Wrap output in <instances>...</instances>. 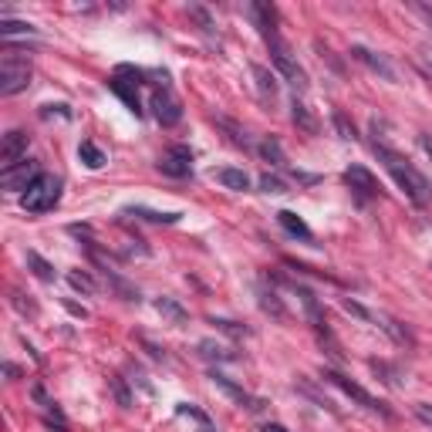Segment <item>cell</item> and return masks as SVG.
Here are the masks:
<instances>
[{
	"instance_id": "1",
	"label": "cell",
	"mask_w": 432,
	"mask_h": 432,
	"mask_svg": "<svg viewBox=\"0 0 432 432\" xmlns=\"http://www.w3.org/2000/svg\"><path fill=\"white\" fill-rule=\"evenodd\" d=\"M371 149H375V155L381 159V165L389 169V176H392L395 182L402 186V190H406V196L412 200V203H416V206H429V200H432L429 179L422 176V173L412 163H408L406 155H398L395 149H389L385 142H375Z\"/></svg>"
},
{
	"instance_id": "2",
	"label": "cell",
	"mask_w": 432,
	"mask_h": 432,
	"mask_svg": "<svg viewBox=\"0 0 432 432\" xmlns=\"http://www.w3.org/2000/svg\"><path fill=\"white\" fill-rule=\"evenodd\" d=\"M58 200H61V179L51 176V173H41L21 196V206L27 213H48V210L58 206Z\"/></svg>"
},
{
	"instance_id": "3",
	"label": "cell",
	"mask_w": 432,
	"mask_h": 432,
	"mask_svg": "<svg viewBox=\"0 0 432 432\" xmlns=\"http://www.w3.org/2000/svg\"><path fill=\"white\" fill-rule=\"evenodd\" d=\"M321 379H324V381H331L334 389H341V392L348 395V398H355L358 406H365V408H369V412H379V416H385V419L392 416V412L385 408V402H379L375 395H371V392H365V389H361L358 381H351V379H348V375H341V371L324 369V371H321Z\"/></svg>"
},
{
	"instance_id": "4",
	"label": "cell",
	"mask_w": 432,
	"mask_h": 432,
	"mask_svg": "<svg viewBox=\"0 0 432 432\" xmlns=\"http://www.w3.org/2000/svg\"><path fill=\"white\" fill-rule=\"evenodd\" d=\"M31 85V68L27 61H17L11 54H4V64H0V95H17Z\"/></svg>"
},
{
	"instance_id": "5",
	"label": "cell",
	"mask_w": 432,
	"mask_h": 432,
	"mask_svg": "<svg viewBox=\"0 0 432 432\" xmlns=\"http://www.w3.org/2000/svg\"><path fill=\"white\" fill-rule=\"evenodd\" d=\"M38 176H41V169H38L34 159H24V163L11 165V169H0V182H4V190H7V192H21V196H24L27 186H31Z\"/></svg>"
},
{
	"instance_id": "6",
	"label": "cell",
	"mask_w": 432,
	"mask_h": 432,
	"mask_svg": "<svg viewBox=\"0 0 432 432\" xmlns=\"http://www.w3.org/2000/svg\"><path fill=\"white\" fill-rule=\"evenodd\" d=\"M149 105H153V115H155V122L165 128H173L182 118V105H179V98L173 95L169 88L163 91H153V98H149Z\"/></svg>"
},
{
	"instance_id": "7",
	"label": "cell",
	"mask_w": 432,
	"mask_h": 432,
	"mask_svg": "<svg viewBox=\"0 0 432 432\" xmlns=\"http://www.w3.org/2000/svg\"><path fill=\"white\" fill-rule=\"evenodd\" d=\"M344 182L351 186V192H355L361 203H369V200H375V196L381 192L379 179L371 176L365 165H348V169H344Z\"/></svg>"
},
{
	"instance_id": "8",
	"label": "cell",
	"mask_w": 432,
	"mask_h": 432,
	"mask_svg": "<svg viewBox=\"0 0 432 432\" xmlns=\"http://www.w3.org/2000/svg\"><path fill=\"white\" fill-rule=\"evenodd\" d=\"M270 61H274V68H277L280 75H284L287 81H291L294 88H307V75H304V68H301V64L294 61L291 54H287L284 48H280V41H270Z\"/></svg>"
},
{
	"instance_id": "9",
	"label": "cell",
	"mask_w": 432,
	"mask_h": 432,
	"mask_svg": "<svg viewBox=\"0 0 432 432\" xmlns=\"http://www.w3.org/2000/svg\"><path fill=\"white\" fill-rule=\"evenodd\" d=\"M159 169H163L165 176H173V179L190 176V173H192V153H190V145H173V149H169V153L159 159Z\"/></svg>"
},
{
	"instance_id": "10",
	"label": "cell",
	"mask_w": 432,
	"mask_h": 432,
	"mask_svg": "<svg viewBox=\"0 0 432 432\" xmlns=\"http://www.w3.org/2000/svg\"><path fill=\"white\" fill-rule=\"evenodd\" d=\"M210 379H213V385H216V389H223V392H227L230 398H233V402H237V406H240V408H247V412H260V408H264V402H260L257 395H250V392H247V389H240L237 381H230L227 375H223V371H213Z\"/></svg>"
},
{
	"instance_id": "11",
	"label": "cell",
	"mask_w": 432,
	"mask_h": 432,
	"mask_svg": "<svg viewBox=\"0 0 432 432\" xmlns=\"http://www.w3.org/2000/svg\"><path fill=\"white\" fill-rule=\"evenodd\" d=\"M24 159H27V132L14 128V132L4 135V145H0V165L11 169V165L24 163Z\"/></svg>"
},
{
	"instance_id": "12",
	"label": "cell",
	"mask_w": 432,
	"mask_h": 432,
	"mask_svg": "<svg viewBox=\"0 0 432 432\" xmlns=\"http://www.w3.org/2000/svg\"><path fill=\"white\" fill-rule=\"evenodd\" d=\"M351 58L361 61L369 71H375L379 78H385V81H395V68L389 64L385 54H375V51H369V48H361V44H355V48H351Z\"/></svg>"
},
{
	"instance_id": "13",
	"label": "cell",
	"mask_w": 432,
	"mask_h": 432,
	"mask_svg": "<svg viewBox=\"0 0 432 432\" xmlns=\"http://www.w3.org/2000/svg\"><path fill=\"white\" fill-rule=\"evenodd\" d=\"M250 17H254V24H257V31L267 38V44L270 41H277V11L270 7V4H250Z\"/></svg>"
},
{
	"instance_id": "14",
	"label": "cell",
	"mask_w": 432,
	"mask_h": 432,
	"mask_svg": "<svg viewBox=\"0 0 432 432\" xmlns=\"http://www.w3.org/2000/svg\"><path fill=\"white\" fill-rule=\"evenodd\" d=\"M297 297H301V304H304V314H307V321H311V328L328 338V334H331V331H328V318H324V307L318 304V297L307 291V287H297Z\"/></svg>"
},
{
	"instance_id": "15",
	"label": "cell",
	"mask_w": 432,
	"mask_h": 432,
	"mask_svg": "<svg viewBox=\"0 0 432 432\" xmlns=\"http://www.w3.org/2000/svg\"><path fill=\"white\" fill-rule=\"evenodd\" d=\"M277 223H280L284 230H287L291 237H297V240H304V243L314 240V233H311V227H307V223H304V220H301L297 213H291V210H280V213H277Z\"/></svg>"
},
{
	"instance_id": "16",
	"label": "cell",
	"mask_w": 432,
	"mask_h": 432,
	"mask_svg": "<svg viewBox=\"0 0 432 432\" xmlns=\"http://www.w3.org/2000/svg\"><path fill=\"white\" fill-rule=\"evenodd\" d=\"M250 71H254V81H257L260 98H264V102H274V98H277V75H274L270 68H264V64H254Z\"/></svg>"
},
{
	"instance_id": "17",
	"label": "cell",
	"mask_w": 432,
	"mask_h": 432,
	"mask_svg": "<svg viewBox=\"0 0 432 432\" xmlns=\"http://www.w3.org/2000/svg\"><path fill=\"white\" fill-rule=\"evenodd\" d=\"M291 118H294V125L301 128V132H307V135H318L321 132V122L314 118V112L304 102H297V98L291 102Z\"/></svg>"
},
{
	"instance_id": "18",
	"label": "cell",
	"mask_w": 432,
	"mask_h": 432,
	"mask_svg": "<svg viewBox=\"0 0 432 432\" xmlns=\"http://www.w3.org/2000/svg\"><path fill=\"white\" fill-rule=\"evenodd\" d=\"M257 301H260V307L267 311L270 318H277V321L287 318V307H284V301L277 297V291H270L267 284H257Z\"/></svg>"
},
{
	"instance_id": "19",
	"label": "cell",
	"mask_w": 432,
	"mask_h": 432,
	"mask_svg": "<svg viewBox=\"0 0 432 432\" xmlns=\"http://www.w3.org/2000/svg\"><path fill=\"white\" fill-rule=\"evenodd\" d=\"M213 176H216V182H220V186H227V190H233V192H243L247 186H250V176H247L243 169H233V165H227V169H216Z\"/></svg>"
},
{
	"instance_id": "20",
	"label": "cell",
	"mask_w": 432,
	"mask_h": 432,
	"mask_svg": "<svg viewBox=\"0 0 432 432\" xmlns=\"http://www.w3.org/2000/svg\"><path fill=\"white\" fill-rule=\"evenodd\" d=\"M108 88H112L115 95H118V98H122V102H125L135 115L142 112V105H139V91H135V81H122V78L115 75L112 81H108Z\"/></svg>"
},
{
	"instance_id": "21",
	"label": "cell",
	"mask_w": 432,
	"mask_h": 432,
	"mask_svg": "<svg viewBox=\"0 0 432 432\" xmlns=\"http://www.w3.org/2000/svg\"><path fill=\"white\" fill-rule=\"evenodd\" d=\"M375 324H379V328L385 331V334H389L395 344H412V334H408V331L402 328L395 318H389V314H375Z\"/></svg>"
},
{
	"instance_id": "22",
	"label": "cell",
	"mask_w": 432,
	"mask_h": 432,
	"mask_svg": "<svg viewBox=\"0 0 432 432\" xmlns=\"http://www.w3.org/2000/svg\"><path fill=\"white\" fill-rule=\"evenodd\" d=\"M155 311L163 314V318H169L173 324H186V307L179 304V301H173V297H155Z\"/></svg>"
},
{
	"instance_id": "23",
	"label": "cell",
	"mask_w": 432,
	"mask_h": 432,
	"mask_svg": "<svg viewBox=\"0 0 432 432\" xmlns=\"http://www.w3.org/2000/svg\"><path fill=\"white\" fill-rule=\"evenodd\" d=\"M27 267L34 270V277L44 280V284H51L54 277H58V270H54V264H48L41 254H34V250H27Z\"/></svg>"
},
{
	"instance_id": "24",
	"label": "cell",
	"mask_w": 432,
	"mask_h": 432,
	"mask_svg": "<svg viewBox=\"0 0 432 432\" xmlns=\"http://www.w3.org/2000/svg\"><path fill=\"white\" fill-rule=\"evenodd\" d=\"M196 351H200V358H206V361H237V355H233L230 348H223V344H216V341H200Z\"/></svg>"
},
{
	"instance_id": "25",
	"label": "cell",
	"mask_w": 432,
	"mask_h": 432,
	"mask_svg": "<svg viewBox=\"0 0 432 432\" xmlns=\"http://www.w3.org/2000/svg\"><path fill=\"white\" fill-rule=\"evenodd\" d=\"M78 155H81V163L88 165V169H102V165L108 163V159H105V153L91 139H85L81 145H78Z\"/></svg>"
},
{
	"instance_id": "26",
	"label": "cell",
	"mask_w": 432,
	"mask_h": 432,
	"mask_svg": "<svg viewBox=\"0 0 432 432\" xmlns=\"http://www.w3.org/2000/svg\"><path fill=\"white\" fill-rule=\"evenodd\" d=\"M260 155H264V163H270L274 169H284V165H287V155H284V149H280L277 139L260 142Z\"/></svg>"
},
{
	"instance_id": "27",
	"label": "cell",
	"mask_w": 432,
	"mask_h": 432,
	"mask_svg": "<svg viewBox=\"0 0 432 432\" xmlns=\"http://www.w3.org/2000/svg\"><path fill=\"white\" fill-rule=\"evenodd\" d=\"M128 216H142V220H149V223H176L179 213H155L149 206H128L125 210Z\"/></svg>"
},
{
	"instance_id": "28",
	"label": "cell",
	"mask_w": 432,
	"mask_h": 432,
	"mask_svg": "<svg viewBox=\"0 0 432 432\" xmlns=\"http://www.w3.org/2000/svg\"><path fill=\"white\" fill-rule=\"evenodd\" d=\"M108 385H112V392H115V402H118L122 408H132V402H135V398H132V392H128L125 379H122V375H112V379H108Z\"/></svg>"
},
{
	"instance_id": "29",
	"label": "cell",
	"mask_w": 432,
	"mask_h": 432,
	"mask_svg": "<svg viewBox=\"0 0 432 432\" xmlns=\"http://www.w3.org/2000/svg\"><path fill=\"white\" fill-rule=\"evenodd\" d=\"M0 34L11 41L14 34H38V27L27 24V21H0Z\"/></svg>"
},
{
	"instance_id": "30",
	"label": "cell",
	"mask_w": 432,
	"mask_h": 432,
	"mask_svg": "<svg viewBox=\"0 0 432 432\" xmlns=\"http://www.w3.org/2000/svg\"><path fill=\"white\" fill-rule=\"evenodd\" d=\"M105 277H108V284H112V287H115V291H118V294H122L125 301H139V291H135L132 284H125V280L118 277L115 270H105Z\"/></svg>"
},
{
	"instance_id": "31",
	"label": "cell",
	"mask_w": 432,
	"mask_h": 432,
	"mask_svg": "<svg viewBox=\"0 0 432 432\" xmlns=\"http://www.w3.org/2000/svg\"><path fill=\"white\" fill-rule=\"evenodd\" d=\"M68 284L81 294H95V280H91L85 270H68Z\"/></svg>"
},
{
	"instance_id": "32",
	"label": "cell",
	"mask_w": 432,
	"mask_h": 432,
	"mask_svg": "<svg viewBox=\"0 0 432 432\" xmlns=\"http://www.w3.org/2000/svg\"><path fill=\"white\" fill-rule=\"evenodd\" d=\"M190 17H192V21H196L200 27H203L206 34H213V31H216V21L210 17V11H206V7H200V4H190Z\"/></svg>"
},
{
	"instance_id": "33",
	"label": "cell",
	"mask_w": 432,
	"mask_h": 432,
	"mask_svg": "<svg viewBox=\"0 0 432 432\" xmlns=\"http://www.w3.org/2000/svg\"><path fill=\"white\" fill-rule=\"evenodd\" d=\"M341 307L351 314V318H358V321H369V324H375V311H369V307H361L358 301H351V297H344L341 301Z\"/></svg>"
},
{
	"instance_id": "34",
	"label": "cell",
	"mask_w": 432,
	"mask_h": 432,
	"mask_svg": "<svg viewBox=\"0 0 432 432\" xmlns=\"http://www.w3.org/2000/svg\"><path fill=\"white\" fill-rule=\"evenodd\" d=\"M371 371H375V375H381V381H389L392 389H398V385H402V379H398V369L385 365V361H371Z\"/></svg>"
},
{
	"instance_id": "35",
	"label": "cell",
	"mask_w": 432,
	"mask_h": 432,
	"mask_svg": "<svg viewBox=\"0 0 432 432\" xmlns=\"http://www.w3.org/2000/svg\"><path fill=\"white\" fill-rule=\"evenodd\" d=\"M331 122H334V128H338V135H341V139H348V142L358 139V135H355V125L348 122V115H344V112H334V115H331Z\"/></svg>"
},
{
	"instance_id": "36",
	"label": "cell",
	"mask_w": 432,
	"mask_h": 432,
	"mask_svg": "<svg viewBox=\"0 0 432 432\" xmlns=\"http://www.w3.org/2000/svg\"><path fill=\"white\" fill-rule=\"evenodd\" d=\"M216 122H220V125H223V128L230 132V139H233V145H243V149L250 145V139H247V132H243L240 125H233L230 118H216Z\"/></svg>"
},
{
	"instance_id": "37",
	"label": "cell",
	"mask_w": 432,
	"mask_h": 432,
	"mask_svg": "<svg viewBox=\"0 0 432 432\" xmlns=\"http://www.w3.org/2000/svg\"><path fill=\"white\" fill-rule=\"evenodd\" d=\"M260 190H264V192H287V182H284L280 176L264 173V176H260Z\"/></svg>"
},
{
	"instance_id": "38",
	"label": "cell",
	"mask_w": 432,
	"mask_h": 432,
	"mask_svg": "<svg viewBox=\"0 0 432 432\" xmlns=\"http://www.w3.org/2000/svg\"><path fill=\"white\" fill-rule=\"evenodd\" d=\"M213 324H216L220 331H227V334H233V338H247V334H250V331L240 328L237 321H216V318H213Z\"/></svg>"
},
{
	"instance_id": "39",
	"label": "cell",
	"mask_w": 432,
	"mask_h": 432,
	"mask_svg": "<svg viewBox=\"0 0 432 432\" xmlns=\"http://www.w3.org/2000/svg\"><path fill=\"white\" fill-rule=\"evenodd\" d=\"M14 307H17L21 314H38V307L31 304V301H24V294L21 291H14Z\"/></svg>"
},
{
	"instance_id": "40",
	"label": "cell",
	"mask_w": 432,
	"mask_h": 432,
	"mask_svg": "<svg viewBox=\"0 0 432 432\" xmlns=\"http://www.w3.org/2000/svg\"><path fill=\"white\" fill-rule=\"evenodd\" d=\"M416 419L426 422V426L432 429V406H429V402H416Z\"/></svg>"
},
{
	"instance_id": "41",
	"label": "cell",
	"mask_w": 432,
	"mask_h": 432,
	"mask_svg": "<svg viewBox=\"0 0 432 432\" xmlns=\"http://www.w3.org/2000/svg\"><path fill=\"white\" fill-rule=\"evenodd\" d=\"M419 61H422V68L432 75V44H426V48L419 51Z\"/></svg>"
},
{
	"instance_id": "42",
	"label": "cell",
	"mask_w": 432,
	"mask_h": 432,
	"mask_svg": "<svg viewBox=\"0 0 432 432\" xmlns=\"http://www.w3.org/2000/svg\"><path fill=\"white\" fill-rule=\"evenodd\" d=\"M408 7H412L416 14H422V17H426V21L432 24V7H426V4H408Z\"/></svg>"
},
{
	"instance_id": "43",
	"label": "cell",
	"mask_w": 432,
	"mask_h": 432,
	"mask_svg": "<svg viewBox=\"0 0 432 432\" xmlns=\"http://www.w3.org/2000/svg\"><path fill=\"white\" fill-rule=\"evenodd\" d=\"M260 432H287V429H284L280 422H267V426H264V429H260Z\"/></svg>"
},
{
	"instance_id": "44",
	"label": "cell",
	"mask_w": 432,
	"mask_h": 432,
	"mask_svg": "<svg viewBox=\"0 0 432 432\" xmlns=\"http://www.w3.org/2000/svg\"><path fill=\"white\" fill-rule=\"evenodd\" d=\"M4 371H7V375H11V379H17V375H21V369H17V365H11V361H7V365H4Z\"/></svg>"
},
{
	"instance_id": "45",
	"label": "cell",
	"mask_w": 432,
	"mask_h": 432,
	"mask_svg": "<svg viewBox=\"0 0 432 432\" xmlns=\"http://www.w3.org/2000/svg\"><path fill=\"white\" fill-rule=\"evenodd\" d=\"M203 432H210V429H203Z\"/></svg>"
}]
</instances>
